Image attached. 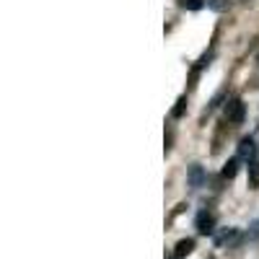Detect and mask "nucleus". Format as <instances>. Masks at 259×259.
<instances>
[{
    "instance_id": "obj_9",
    "label": "nucleus",
    "mask_w": 259,
    "mask_h": 259,
    "mask_svg": "<svg viewBox=\"0 0 259 259\" xmlns=\"http://www.w3.org/2000/svg\"><path fill=\"white\" fill-rule=\"evenodd\" d=\"M182 8H189V11H197V8H202V0H182Z\"/></svg>"
},
{
    "instance_id": "obj_8",
    "label": "nucleus",
    "mask_w": 259,
    "mask_h": 259,
    "mask_svg": "<svg viewBox=\"0 0 259 259\" xmlns=\"http://www.w3.org/2000/svg\"><path fill=\"white\" fill-rule=\"evenodd\" d=\"M184 109H187V96H179L177 106H174V109H171V117H174V119L184 117Z\"/></svg>"
},
{
    "instance_id": "obj_5",
    "label": "nucleus",
    "mask_w": 259,
    "mask_h": 259,
    "mask_svg": "<svg viewBox=\"0 0 259 259\" xmlns=\"http://www.w3.org/2000/svg\"><path fill=\"white\" fill-rule=\"evenodd\" d=\"M202 182H205V171H202V166L194 163V166L189 168V187H192V189H200Z\"/></svg>"
},
{
    "instance_id": "obj_11",
    "label": "nucleus",
    "mask_w": 259,
    "mask_h": 259,
    "mask_svg": "<svg viewBox=\"0 0 259 259\" xmlns=\"http://www.w3.org/2000/svg\"><path fill=\"white\" fill-rule=\"evenodd\" d=\"M249 236H251V239H256V236H259V223L254 226V231H249Z\"/></svg>"
},
{
    "instance_id": "obj_4",
    "label": "nucleus",
    "mask_w": 259,
    "mask_h": 259,
    "mask_svg": "<svg viewBox=\"0 0 259 259\" xmlns=\"http://www.w3.org/2000/svg\"><path fill=\"white\" fill-rule=\"evenodd\" d=\"M249 187L251 189H259V156L249 158Z\"/></svg>"
},
{
    "instance_id": "obj_2",
    "label": "nucleus",
    "mask_w": 259,
    "mask_h": 259,
    "mask_svg": "<svg viewBox=\"0 0 259 259\" xmlns=\"http://www.w3.org/2000/svg\"><path fill=\"white\" fill-rule=\"evenodd\" d=\"M194 226H197V233L210 236V233L215 231V215L207 212V210H200V212H197V221H194Z\"/></svg>"
},
{
    "instance_id": "obj_3",
    "label": "nucleus",
    "mask_w": 259,
    "mask_h": 259,
    "mask_svg": "<svg viewBox=\"0 0 259 259\" xmlns=\"http://www.w3.org/2000/svg\"><path fill=\"white\" fill-rule=\"evenodd\" d=\"M239 156L246 158V161L256 156V143H254V138H244V140L239 143Z\"/></svg>"
},
{
    "instance_id": "obj_7",
    "label": "nucleus",
    "mask_w": 259,
    "mask_h": 259,
    "mask_svg": "<svg viewBox=\"0 0 259 259\" xmlns=\"http://www.w3.org/2000/svg\"><path fill=\"white\" fill-rule=\"evenodd\" d=\"M236 174H239V158H231V161L223 166V177H226V179H233Z\"/></svg>"
},
{
    "instance_id": "obj_10",
    "label": "nucleus",
    "mask_w": 259,
    "mask_h": 259,
    "mask_svg": "<svg viewBox=\"0 0 259 259\" xmlns=\"http://www.w3.org/2000/svg\"><path fill=\"white\" fill-rule=\"evenodd\" d=\"M207 6H210V8H215V11H223L228 3H226V0H207Z\"/></svg>"
},
{
    "instance_id": "obj_6",
    "label": "nucleus",
    "mask_w": 259,
    "mask_h": 259,
    "mask_svg": "<svg viewBox=\"0 0 259 259\" xmlns=\"http://www.w3.org/2000/svg\"><path fill=\"white\" fill-rule=\"evenodd\" d=\"M192 251H194V241H192V239H182V241L177 244V256H179V259H184V256L192 254Z\"/></svg>"
},
{
    "instance_id": "obj_12",
    "label": "nucleus",
    "mask_w": 259,
    "mask_h": 259,
    "mask_svg": "<svg viewBox=\"0 0 259 259\" xmlns=\"http://www.w3.org/2000/svg\"><path fill=\"white\" fill-rule=\"evenodd\" d=\"M171 259H179V256H177V254H174V256H171Z\"/></svg>"
},
{
    "instance_id": "obj_1",
    "label": "nucleus",
    "mask_w": 259,
    "mask_h": 259,
    "mask_svg": "<svg viewBox=\"0 0 259 259\" xmlns=\"http://www.w3.org/2000/svg\"><path fill=\"white\" fill-rule=\"evenodd\" d=\"M244 114H246V109H244V101L241 99H231L226 104V119L231 124H241L244 122Z\"/></svg>"
}]
</instances>
